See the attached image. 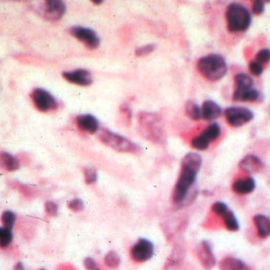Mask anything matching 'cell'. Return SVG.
I'll list each match as a JSON object with an SVG mask.
<instances>
[{
    "mask_svg": "<svg viewBox=\"0 0 270 270\" xmlns=\"http://www.w3.org/2000/svg\"><path fill=\"white\" fill-rule=\"evenodd\" d=\"M220 133H221V129L220 126L217 123H211L205 130L203 131L202 134L208 138V140L214 141L216 140L219 137H220Z\"/></svg>",
    "mask_w": 270,
    "mask_h": 270,
    "instance_id": "cell-24",
    "label": "cell"
},
{
    "mask_svg": "<svg viewBox=\"0 0 270 270\" xmlns=\"http://www.w3.org/2000/svg\"><path fill=\"white\" fill-rule=\"evenodd\" d=\"M256 187L254 179L251 177L237 179L233 184L234 192L239 195H248L253 192Z\"/></svg>",
    "mask_w": 270,
    "mask_h": 270,
    "instance_id": "cell-15",
    "label": "cell"
},
{
    "mask_svg": "<svg viewBox=\"0 0 270 270\" xmlns=\"http://www.w3.org/2000/svg\"><path fill=\"white\" fill-rule=\"evenodd\" d=\"M100 140L113 150L125 153H136L140 151V146L134 143L127 138L115 134L110 130L103 129L99 133Z\"/></svg>",
    "mask_w": 270,
    "mask_h": 270,
    "instance_id": "cell-4",
    "label": "cell"
},
{
    "mask_svg": "<svg viewBox=\"0 0 270 270\" xmlns=\"http://www.w3.org/2000/svg\"><path fill=\"white\" fill-rule=\"evenodd\" d=\"M236 90H248L253 88V78L249 76L248 74L238 73L235 76Z\"/></svg>",
    "mask_w": 270,
    "mask_h": 270,
    "instance_id": "cell-21",
    "label": "cell"
},
{
    "mask_svg": "<svg viewBox=\"0 0 270 270\" xmlns=\"http://www.w3.org/2000/svg\"><path fill=\"white\" fill-rule=\"evenodd\" d=\"M84 173H85V180L87 184H92L97 181V171L93 167H87L84 171Z\"/></svg>",
    "mask_w": 270,
    "mask_h": 270,
    "instance_id": "cell-29",
    "label": "cell"
},
{
    "mask_svg": "<svg viewBox=\"0 0 270 270\" xmlns=\"http://www.w3.org/2000/svg\"><path fill=\"white\" fill-rule=\"evenodd\" d=\"M155 49H156V45H146L143 47L138 48L135 53L138 57H143V56H146V55L151 53Z\"/></svg>",
    "mask_w": 270,
    "mask_h": 270,
    "instance_id": "cell-34",
    "label": "cell"
},
{
    "mask_svg": "<svg viewBox=\"0 0 270 270\" xmlns=\"http://www.w3.org/2000/svg\"><path fill=\"white\" fill-rule=\"evenodd\" d=\"M153 245L150 241L146 239L138 240L136 244H134L130 251V255L135 262H145L150 260L153 255Z\"/></svg>",
    "mask_w": 270,
    "mask_h": 270,
    "instance_id": "cell-8",
    "label": "cell"
},
{
    "mask_svg": "<svg viewBox=\"0 0 270 270\" xmlns=\"http://www.w3.org/2000/svg\"><path fill=\"white\" fill-rule=\"evenodd\" d=\"M16 216L12 211H5L2 215V223L4 227L12 229L16 223Z\"/></svg>",
    "mask_w": 270,
    "mask_h": 270,
    "instance_id": "cell-28",
    "label": "cell"
},
{
    "mask_svg": "<svg viewBox=\"0 0 270 270\" xmlns=\"http://www.w3.org/2000/svg\"><path fill=\"white\" fill-rule=\"evenodd\" d=\"M39 270H46V269H45V268H41V269H39Z\"/></svg>",
    "mask_w": 270,
    "mask_h": 270,
    "instance_id": "cell-40",
    "label": "cell"
},
{
    "mask_svg": "<svg viewBox=\"0 0 270 270\" xmlns=\"http://www.w3.org/2000/svg\"><path fill=\"white\" fill-rule=\"evenodd\" d=\"M45 210L49 216H56L58 213V206L54 202L49 201L45 204Z\"/></svg>",
    "mask_w": 270,
    "mask_h": 270,
    "instance_id": "cell-35",
    "label": "cell"
},
{
    "mask_svg": "<svg viewBox=\"0 0 270 270\" xmlns=\"http://www.w3.org/2000/svg\"><path fill=\"white\" fill-rule=\"evenodd\" d=\"M66 11L65 4L60 0H48L39 7V13L45 20L50 21L59 20Z\"/></svg>",
    "mask_w": 270,
    "mask_h": 270,
    "instance_id": "cell-6",
    "label": "cell"
},
{
    "mask_svg": "<svg viewBox=\"0 0 270 270\" xmlns=\"http://www.w3.org/2000/svg\"><path fill=\"white\" fill-rule=\"evenodd\" d=\"M186 113L188 115V117L192 120L198 121L202 118V109L200 106L193 101H187L185 105Z\"/></svg>",
    "mask_w": 270,
    "mask_h": 270,
    "instance_id": "cell-22",
    "label": "cell"
},
{
    "mask_svg": "<svg viewBox=\"0 0 270 270\" xmlns=\"http://www.w3.org/2000/svg\"><path fill=\"white\" fill-rule=\"evenodd\" d=\"M249 68L251 73H253L254 76H260L264 71V67H263L262 64L257 60L251 61L249 63Z\"/></svg>",
    "mask_w": 270,
    "mask_h": 270,
    "instance_id": "cell-31",
    "label": "cell"
},
{
    "mask_svg": "<svg viewBox=\"0 0 270 270\" xmlns=\"http://www.w3.org/2000/svg\"><path fill=\"white\" fill-rule=\"evenodd\" d=\"M227 29L231 32H240L249 28L251 24V15L243 5L237 3L231 4L226 10Z\"/></svg>",
    "mask_w": 270,
    "mask_h": 270,
    "instance_id": "cell-3",
    "label": "cell"
},
{
    "mask_svg": "<svg viewBox=\"0 0 270 270\" xmlns=\"http://www.w3.org/2000/svg\"><path fill=\"white\" fill-rule=\"evenodd\" d=\"M160 119L156 114L142 112L138 115V123L143 136L147 139L158 142L162 139V129Z\"/></svg>",
    "mask_w": 270,
    "mask_h": 270,
    "instance_id": "cell-5",
    "label": "cell"
},
{
    "mask_svg": "<svg viewBox=\"0 0 270 270\" xmlns=\"http://www.w3.org/2000/svg\"><path fill=\"white\" fill-rule=\"evenodd\" d=\"M260 97V93L257 90H236L234 94V100L237 101H256Z\"/></svg>",
    "mask_w": 270,
    "mask_h": 270,
    "instance_id": "cell-19",
    "label": "cell"
},
{
    "mask_svg": "<svg viewBox=\"0 0 270 270\" xmlns=\"http://www.w3.org/2000/svg\"><path fill=\"white\" fill-rule=\"evenodd\" d=\"M264 11V4L261 0H256L253 4V12L255 15H261Z\"/></svg>",
    "mask_w": 270,
    "mask_h": 270,
    "instance_id": "cell-36",
    "label": "cell"
},
{
    "mask_svg": "<svg viewBox=\"0 0 270 270\" xmlns=\"http://www.w3.org/2000/svg\"><path fill=\"white\" fill-rule=\"evenodd\" d=\"M202 166V158L197 153H189L183 158L181 164L179 179L174 189V204L177 205L187 204V199L193 200L194 196L190 194V188L197 180V174Z\"/></svg>",
    "mask_w": 270,
    "mask_h": 270,
    "instance_id": "cell-1",
    "label": "cell"
},
{
    "mask_svg": "<svg viewBox=\"0 0 270 270\" xmlns=\"http://www.w3.org/2000/svg\"><path fill=\"white\" fill-rule=\"evenodd\" d=\"M70 33L75 38L82 41L89 49H95L99 46V37L97 36L94 30L78 26L71 28Z\"/></svg>",
    "mask_w": 270,
    "mask_h": 270,
    "instance_id": "cell-10",
    "label": "cell"
},
{
    "mask_svg": "<svg viewBox=\"0 0 270 270\" xmlns=\"http://www.w3.org/2000/svg\"><path fill=\"white\" fill-rule=\"evenodd\" d=\"M31 99L35 107L40 111L47 112L52 109H57V102L49 92L43 89H35L31 94Z\"/></svg>",
    "mask_w": 270,
    "mask_h": 270,
    "instance_id": "cell-9",
    "label": "cell"
},
{
    "mask_svg": "<svg viewBox=\"0 0 270 270\" xmlns=\"http://www.w3.org/2000/svg\"><path fill=\"white\" fill-rule=\"evenodd\" d=\"M198 69L204 78L217 82L225 76L227 67L221 55L210 54L199 60Z\"/></svg>",
    "mask_w": 270,
    "mask_h": 270,
    "instance_id": "cell-2",
    "label": "cell"
},
{
    "mask_svg": "<svg viewBox=\"0 0 270 270\" xmlns=\"http://www.w3.org/2000/svg\"><path fill=\"white\" fill-rule=\"evenodd\" d=\"M62 75L65 80L78 86H90L93 82L91 73L86 69H76L71 72H64Z\"/></svg>",
    "mask_w": 270,
    "mask_h": 270,
    "instance_id": "cell-12",
    "label": "cell"
},
{
    "mask_svg": "<svg viewBox=\"0 0 270 270\" xmlns=\"http://www.w3.org/2000/svg\"><path fill=\"white\" fill-rule=\"evenodd\" d=\"M227 123L232 127H241L253 120V112L244 107H228L224 112Z\"/></svg>",
    "mask_w": 270,
    "mask_h": 270,
    "instance_id": "cell-7",
    "label": "cell"
},
{
    "mask_svg": "<svg viewBox=\"0 0 270 270\" xmlns=\"http://www.w3.org/2000/svg\"><path fill=\"white\" fill-rule=\"evenodd\" d=\"M84 265L87 270H100L99 267L97 266L95 260L91 257H87L84 260Z\"/></svg>",
    "mask_w": 270,
    "mask_h": 270,
    "instance_id": "cell-37",
    "label": "cell"
},
{
    "mask_svg": "<svg viewBox=\"0 0 270 270\" xmlns=\"http://www.w3.org/2000/svg\"><path fill=\"white\" fill-rule=\"evenodd\" d=\"M0 159H1V164H2L3 167L7 171H15L19 169V167H20L19 162L11 153H8V152H2Z\"/></svg>",
    "mask_w": 270,
    "mask_h": 270,
    "instance_id": "cell-20",
    "label": "cell"
},
{
    "mask_svg": "<svg viewBox=\"0 0 270 270\" xmlns=\"http://www.w3.org/2000/svg\"><path fill=\"white\" fill-rule=\"evenodd\" d=\"M120 257L114 251H110L105 255V263L109 268H117L120 264Z\"/></svg>",
    "mask_w": 270,
    "mask_h": 270,
    "instance_id": "cell-27",
    "label": "cell"
},
{
    "mask_svg": "<svg viewBox=\"0 0 270 270\" xmlns=\"http://www.w3.org/2000/svg\"><path fill=\"white\" fill-rule=\"evenodd\" d=\"M202 118L207 121L218 119L222 113L220 105L213 101H204L202 106Z\"/></svg>",
    "mask_w": 270,
    "mask_h": 270,
    "instance_id": "cell-16",
    "label": "cell"
},
{
    "mask_svg": "<svg viewBox=\"0 0 270 270\" xmlns=\"http://www.w3.org/2000/svg\"><path fill=\"white\" fill-rule=\"evenodd\" d=\"M256 60L260 64H265L270 60V50L268 49H261L256 55Z\"/></svg>",
    "mask_w": 270,
    "mask_h": 270,
    "instance_id": "cell-32",
    "label": "cell"
},
{
    "mask_svg": "<svg viewBox=\"0 0 270 270\" xmlns=\"http://www.w3.org/2000/svg\"><path fill=\"white\" fill-rule=\"evenodd\" d=\"M212 210L217 216H222V217L229 211L228 210V208H227V204L223 202L214 203L212 204Z\"/></svg>",
    "mask_w": 270,
    "mask_h": 270,
    "instance_id": "cell-30",
    "label": "cell"
},
{
    "mask_svg": "<svg viewBox=\"0 0 270 270\" xmlns=\"http://www.w3.org/2000/svg\"><path fill=\"white\" fill-rule=\"evenodd\" d=\"M210 141L208 140L204 134H200L198 136L195 137L191 140V146L199 150H205L208 149L210 145Z\"/></svg>",
    "mask_w": 270,
    "mask_h": 270,
    "instance_id": "cell-25",
    "label": "cell"
},
{
    "mask_svg": "<svg viewBox=\"0 0 270 270\" xmlns=\"http://www.w3.org/2000/svg\"><path fill=\"white\" fill-rule=\"evenodd\" d=\"M94 3L95 4H101V3H102V2H94Z\"/></svg>",
    "mask_w": 270,
    "mask_h": 270,
    "instance_id": "cell-39",
    "label": "cell"
},
{
    "mask_svg": "<svg viewBox=\"0 0 270 270\" xmlns=\"http://www.w3.org/2000/svg\"><path fill=\"white\" fill-rule=\"evenodd\" d=\"M68 208L75 212H81L84 209V203L80 199H73L68 204Z\"/></svg>",
    "mask_w": 270,
    "mask_h": 270,
    "instance_id": "cell-33",
    "label": "cell"
},
{
    "mask_svg": "<svg viewBox=\"0 0 270 270\" xmlns=\"http://www.w3.org/2000/svg\"><path fill=\"white\" fill-rule=\"evenodd\" d=\"M197 257L205 269H211L216 264V260L212 250V245L208 241H203L198 245Z\"/></svg>",
    "mask_w": 270,
    "mask_h": 270,
    "instance_id": "cell-11",
    "label": "cell"
},
{
    "mask_svg": "<svg viewBox=\"0 0 270 270\" xmlns=\"http://www.w3.org/2000/svg\"><path fill=\"white\" fill-rule=\"evenodd\" d=\"M223 223L227 227V230L231 232H237L240 229L239 222L237 220V217L232 211H228L227 213L223 216Z\"/></svg>",
    "mask_w": 270,
    "mask_h": 270,
    "instance_id": "cell-23",
    "label": "cell"
},
{
    "mask_svg": "<svg viewBox=\"0 0 270 270\" xmlns=\"http://www.w3.org/2000/svg\"><path fill=\"white\" fill-rule=\"evenodd\" d=\"M76 125L81 130L90 134H95L99 129L98 121L91 114L79 115L76 118Z\"/></svg>",
    "mask_w": 270,
    "mask_h": 270,
    "instance_id": "cell-14",
    "label": "cell"
},
{
    "mask_svg": "<svg viewBox=\"0 0 270 270\" xmlns=\"http://www.w3.org/2000/svg\"><path fill=\"white\" fill-rule=\"evenodd\" d=\"M13 235H12V229L8 227H3L0 229V246L3 249L9 246L12 242Z\"/></svg>",
    "mask_w": 270,
    "mask_h": 270,
    "instance_id": "cell-26",
    "label": "cell"
},
{
    "mask_svg": "<svg viewBox=\"0 0 270 270\" xmlns=\"http://www.w3.org/2000/svg\"><path fill=\"white\" fill-rule=\"evenodd\" d=\"M220 270H250L249 267L240 259L236 257H226L220 260L219 264Z\"/></svg>",
    "mask_w": 270,
    "mask_h": 270,
    "instance_id": "cell-18",
    "label": "cell"
},
{
    "mask_svg": "<svg viewBox=\"0 0 270 270\" xmlns=\"http://www.w3.org/2000/svg\"><path fill=\"white\" fill-rule=\"evenodd\" d=\"M14 270H26L24 268V264H22L21 262L17 263L16 264V266L14 268Z\"/></svg>",
    "mask_w": 270,
    "mask_h": 270,
    "instance_id": "cell-38",
    "label": "cell"
},
{
    "mask_svg": "<svg viewBox=\"0 0 270 270\" xmlns=\"http://www.w3.org/2000/svg\"><path fill=\"white\" fill-rule=\"evenodd\" d=\"M240 168L247 173H258L264 167L262 161L257 156L249 155L241 160L239 164Z\"/></svg>",
    "mask_w": 270,
    "mask_h": 270,
    "instance_id": "cell-13",
    "label": "cell"
},
{
    "mask_svg": "<svg viewBox=\"0 0 270 270\" xmlns=\"http://www.w3.org/2000/svg\"><path fill=\"white\" fill-rule=\"evenodd\" d=\"M255 225L257 227V234L260 238H266L270 235V219L262 214H258L253 217Z\"/></svg>",
    "mask_w": 270,
    "mask_h": 270,
    "instance_id": "cell-17",
    "label": "cell"
}]
</instances>
